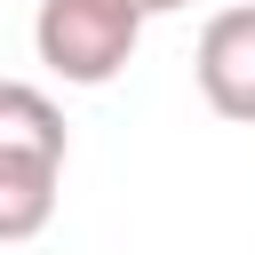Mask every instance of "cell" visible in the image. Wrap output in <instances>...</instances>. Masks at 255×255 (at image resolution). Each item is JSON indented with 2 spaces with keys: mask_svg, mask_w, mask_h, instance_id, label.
Instances as JSON below:
<instances>
[{
  "mask_svg": "<svg viewBox=\"0 0 255 255\" xmlns=\"http://www.w3.org/2000/svg\"><path fill=\"white\" fill-rule=\"evenodd\" d=\"M143 8L135 0H40L32 16V48L64 88H104L128 72L135 40H143Z\"/></svg>",
  "mask_w": 255,
  "mask_h": 255,
  "instance_id": "obj_1",
  "label": "cell"
},
{
  "mask_svg": "<svg viewBox=\"0 0 255 255\" xmlns=\"http://www.w3.org/2000/svg\"><path fill=\"white\" fill-rule=\"evenodd\" d=\"M191 80H199V96H207V112H215V120L255 128V0L215 8V16L199 24Z\"/></svg>",
  "mask_w": 255,
  "mask_h": 255,
  "instance_id": "obj_2",
  "label": "cell"
},
{
  "mask_svg": "<svg viewBox=\"0 0 255 255\" xmlns=\"http://www.w3.org/2000/svg\"><path fill=\"white\" fill-rule=\"evenodd\" d=\"M0 151L64 167L72 135H64V112L48 104V88H32V80H0Z\"/></svg>",
  "mask_w": 255,
  "mask_h": 255,
  "instance_id": "obj_3",
  "label": "cell"
},
{
  "mask_svg": "<svg viewBox=\"0 0 255 255\" xmlns=\"http://www.w3.org/2000/svg\"><path fill=\"white\" fill-rule=\"evenodd\" d=\"M56 183H64V167L0 151V247H24V239L48 231V215H56Z\"/></svg>",
  "mask_w": 255,
  "mask_h": 255,
  "instance_id": "obj_4",
  "label": "cell"
},
{
  "mask_svg": "<svg viewBox=\"0 0 255 255\" xmlns=\"http://www.w3.org/2000/svg\"><path fill=\"white\" fill-rule=\"evenodd\" d=\"M143 16H175V8H191V0H135Z\"/></svg>",
  "mask_w": 255,
  "mask_h": 255,
  "instance_id": "obj_5",
  "label": "cell"
}]
</instances>
